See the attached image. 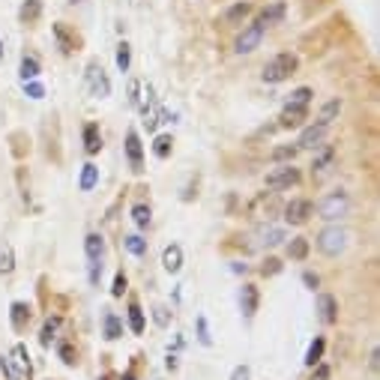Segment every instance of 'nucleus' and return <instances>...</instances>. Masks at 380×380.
Listing matches in <instances>:
<instances>
[{
	"label": "nucleus",
	"mask_w": 380,
	"mask_h": 380,
	"mask_svg": "<svg viewBox=\"0 0 380 380\" xmlns=\"http://www.w3.org/2000/svg\"><path fill=\"white\" fill-rule=\"evenodd\" d=\"M296 66H300V60H296V54L291 51H282V54H276L273 60L264 66V78L267 84H282V81H287L296 72Z\"/></svg>",
	"instance_id": "obj_1"
},
{
	"label": "nucleus",
	"mask_w": 380,
	"mask_h": 380,
	"mask_svg": "<svg viewBox=\"0 0 380 380\" xmlns=\"http://www.w3.org/2000/svg\"><path fill=\"white\" fill-rule=\"evenodd\" d=\"M345 246H348V231L341 225H330V228H323L318 234V249L327 258H339L345 251Z\"/></svg>",
	"instance_id": "obj_2"
},
{
	"label": "nucleus",
	"mask_w": 380,
	"mask_h": 380,
	"mask_svg": "<svg viewBox=\"0 0 380 380\" xmlns=\"http://www.w3.org/2000/svg\"><path fill=\"white\" fill-rule=\"evenodd\" d=\"M348 210H350V198H348V192H330V195L318 204L321 219H327V222H339V219H345Z\"/></svg>",
	"instance_id": "obj_3"
},
{
	"label": "nucleus",
	"mask_w": 380,
	"mask_h": 380,
	"mask_svg": "<svg viewBox=\"0 0 380 380\" xmlns=\"http://www.w3.org/2000/svg\"><path fill=\"white\" fill-rule=\"evenodd\" d=\"M9 365H12V377L15 380H30L33 377V363H30V354H27L24 345H15L12 348Z\"/></svg>",
	"instance_id": "obj_4"
},
{
	"label": "nucleus",
	"mask_w": 380,
	"mask_h": 380,
	"mask_svg": "<svg viewBox=\"0 0 380 380\" xmlns=\"http://www.w3.org/2000/svg\"><path fill=\"white\" fill-rule=\"evenodd\" d=\"M87 84H90V93L96 99H105L111 93V81H108V72L99 66V63H90L87 66Z\"/></svg>",
	"instance_id": "obj_5"
},
{
	"label": "nucleus",
	"mask_w": 380,
	"mask_h": 380,
	"mask_svg": "<svg viewBox=\"0 0 380 380\" xmlns=\"http://www.w3.org/2000/svg\"><path fill=\"white\" fill-rule=\"evenodd\" d=\"M264 33H267V30H264L260 24L246 27V30H243V33L237 36V42H234V51H237V54H251L260 42H264Z\"/></svg>",
	"instance_id": "obj_6"
},
{
	"label": "nucleus",
	"mask_w": 380,
	"mask_h": 380,
	"mask_svg": "<svg viewBox=\"0 0 380 380\" xmlns=\"http://www.w3.org/2000/svg\"><path fill=\"white\" fill-rule=\"evenodd\" d=\"M296 180H300V171L291 168V162H287V165L276 168V171H269L264 183H267V189H287V186H294Z\"/></svg>",
	"instance_id": "obj_7"
},
{
	"label": "nucleus",
	"mask_w": 380,
	"mask_h": 380,
	"mask_svg": "<svg viewBox=\"0 0 380 380\" xmlns=\"http://www.w3.org/2000/svg\"><path fill=\"white\" fill-rule=\"evenodd\" d=\"M312 213H314L312 201H305V198H294V201L285 207V222L287 225H305Z\"/></svg>",
	"instance_id": "obj_8"
},
{
	"label": "nucleus",
	"mask_w": 380,
	"mask_h": 380,
	"mask_svg": "<svg viewBox=\"0 0 380 380\" xmlns=\"http://www.w3.org/2000/svg\"><path fill=\"white\" fill-rule=\"evenodd\" d=\"M303 120H309V105L287 102L282 108V114H278V126H282V129H296V126H303Z\"/></svg>",
	"instance_id": "obj_9"
},
{
	"label": "nucleus",
	"mask_w": 380,
	"mask_h": 380,
	"mask_svg": "<svg viewBox=\"0 0 380 380\" xmlns=\"http://www.w3.org/2000/svg\"><path fill=\"white\" fill-rule=\"evenodd\" d=\"M126 156H129L132 171H144V144L135 129L126 132Z\"/></svg>",
	"instance_id": "obj_10"
},
{
	"label": "nucleus",
	"mask_w": 380,
	"mask_h": 380,
	"mask_svg": "<svg viewBox=\"0 0 380 380\" xmlns=\"http://www.w3.org/2000/svg\"><path fill=\"white\" fill-rule=\"evenodd\" d=\"M258 305H260L258 287H255V285H243V291H240V312H243V318H246V321L255 318Z\"/></svg>",
	"instance_id": "obj_11"
},
{
	"label": "nucleus",
	"mask_w": 380,
	"mask_h": 380,
	"mask_svg": "<svg viewBox=\"0 0 380 380\" xmlns=\"http://www.w3.org/2000/svg\"><path fill=\"white\" fill-rule=\"evenodd\" d=\"M318 318H321V323H327V327H332V323L339 321V300L332 294L318 296Z\"/></svg>",
	"instance_id": "obj_12"
},
{
	"label": "nucleus",
	"mask_w": 380,
	"mask_h": 380,
	"mask_svg": "<svg viewBox=\"0 0 380 380\" xmlns=\"http://www.w3.org/2000/svg\"><path fill=\"white\" fill-rule=\"evenodd\" d=\"M323 135H327V126H309L303 135H300V141H296V147L300 150H318L323 147Z\"/></svg>",
	"instance_id": "obj_13"
},
{
	"label": "nucleus",
	"mask_w": 380,
	"mask_h": 380,
	"mask_svg": "<svg viewBox=\"0 0 380 380\" xmlns=\"http://www.w3.org/2000/svg\"><path fill=\"white\" fill-rule=\"evenodd\" d=\"M54 39H57V48H60L63 54H72V51H75V45H78V36L72 33L63 21L54 24Z\"/></svg>",
	"instance_id": "obj_14"
},
{
	"label": "nucleus",
	"mask_w": 380,
	"mask_h": 380,
	"mask_svg": "<svg viewBox=\"0 0 380 380\" xmlns=\"http://www.w3.org/2000/svg\"><path fill=\"white\" fill-rule=\"evenodd\" d=\"M332 162H336V150H332V147H323L321 156L312 162V177H314V180H323V177L330 174Z\"/></svg>",
	"instance_id": "obj_15"
},
{
	"label": "nucleus",
	"mask_w": 380,
	"mask_h": 380,
	"mask_svg": "<svg viewBox=\"0 0 380 380\" xmlns=\"http://www.w3.org/2000/svg\"><path fill=\"white\" fill-rule=\"evenodd\" d=\"M81 135H84V153L87 156H96V153L102 150V132H99V123H87Z\"/></svg>",
	"instance_id": "obj_16"
},
{
	"label": "nucleus",
	"mask_w": 380,
	"mask_h": 380,
	"mask_svg": "<svg viewBox=\"0 0 380 380\" xmlns=\"http://www.w3.org/2000/svg\"><path fill=\"white\" fill-rule=\"evenodd\" d=\"M9 321H12L15 332H24L27 323H30V305H27V303H12V309H9Z\"/></svg>",
	"instance_id": "obj_17"
},
{
	"label": "nucleus",
	"mask_w": 380,
	"mask_h": 380,
	"mask_svg": "<svg viewBox=\"0 0 380 380\" xmlns=\"http://www.w3.org/2000/svg\"><path fill=\"white\" fill-rule=\"evenodd\" d=\"M42 15V0H24L21 9H18V21L21 24H36Z\"/></svg>",
	"instance_id": "obj_18"
},
{
	"label": "nucleus",
	"mask_w": 380,
	"mask_h": 380,
	"mask_svg": "<svg viewBox=\"0 0 380 380\" xmlns=\"http://www.w3.org/2000/svg\"><path fill=\"white\" fill-rule=\"evenodd\" d=\"M60 323H63V318H60V314H51V318L42 323V330H39V345H42V348H51V341L57 339V330H60Z\"/></svg>",
	"instance_id": "obj_19"
},
{
	"label": "nucleus",
	"mask_w": 380,
	"mask_h": 380,
	"mask_svg": "<svg viewBox=\"0 0 380 380\" xmlns=\"http://www.w3.org/2000/svg\"><path fill=\"white\" fill-rule=\"evenodd\" d=\"M162 267H165L168 273H180V267H183V249H180L177 243L162 251Z\"/></svg>",
	"instance_id": "obj_20"
},
{
	"label": "nucleus",
	"mask_w": 380,
	"mask_h": 380,
	"mask_svg": "<svg viewBox=\"0 0 380 380\" xmlns=\"http://www.w3.org/2000/svg\"><path fill=\"white\" fill-rule=\"evenodd\" d=\"M102 332H105L108 341H117V339L123 336V321L117 318L114 312H105V318H102Z\"/></svg>",
	"instance_id": "obj_21"
},
{
	"label": "nucleus",
	"mask_w": 380,
	"mask_h": 380,
	"mask_svg": "<svg viewBox=\"0 0 380 380\" xmlns=\"http://www.w3.org/2000/svg\"><path fill=\"white\" fill-rule=\"evenodd\" d=\"M84 251H87V260H102V251H105L102 234H87V237H84Z\"/></svg>",
	"instance_id": "obj_22"
},
{
	"label": "nucleus",
	"mask_w": 380,
	"mask_h": 380,
	"mask_svg": "<svg viewBox=\"0 0 380 380\" xmlns=\"http://www.w3.org/2000/svg\"><path fill=\"white\" fill-rule=\"evenodd\" d=\"M282 18H285V3H273V6H267L264 12L258 15V21H255V24H260V27H264V30H267L269 24H278V21H282Z\"/></svg>",
	"instance_id": "obj_23"
},
{
	"label": "nucleus",
	"mask_w": 380,
	"mask_h": 380,
	"mask_svg": "<svg viewBox=\"0 0 380 380\" xmlns=\"http://www.w3.org/2000/svg\"><path fill=\"white\" fill-rule=\"evenodd\" d=\"M15 273V251L6 240H0V276H12Z\"/></svg>",
	"instance_id": "obj_24"
},
{
	"label": "nucleus",
	"mask_w": 380,
	"mask_h": 380,
	"mask_svg": "<svg viewBox=\"0 0 380 380\" xmlns=\"http://www.w3.org/2000/svg\"><path fill=\"white\" fill-rule=\"evenodd\" d=\"M96 183H99V168L93 165V162H87V165L81 168L78 189H81V192H90V189H96Z\"/></svg>",
	"instance_id": "obj_25"
},
{
	"label": "nucleus",
	"mask_w": 380,
	"mask_h": 380,
	"mask_svg": "<svg viewBox=\"0 0 380 380\" xmlns=\"http://www.w3.org/2000/svg\"><path fill=\"white\" fill-rule=\"evenodd\" d=\"M18 75H21V81H33L39 75V60H36L33 54H24L21 63H18Z\"/></svg>",
	"instance_id": "obj_26"
},
{
	"label": "nucleus",
	"mask_w": 380,
	"mask_h": 380,
	"mask_svg": "<svg viewBox=\"0 0 380 380\" xmlns=\"http://www.w3.org/2000/svg\"><path fill=\"white\" fill-rule=\"evenodd\" d=\"M323 350H327V339L323 336H314V341L309 345V350H305V365H318L323 359Z\"/></svg>",
	"instance_id": "obj_27"
},
{
	"label": "nucleus",
	"mask_w": 380,
	"mask_h": 380,
	"mask_svg": "<svg viewBox=\"0 0 380 380\" xmlns=\"http://www.w3.org/2000/svg\"><path fill=\"white\" fill-rule=\"evenodd\" d=\"M339 114H341V99H330V102H323V108H321L318 123H321V126H330Z\"/></svg>",
	"instance_id": "obj_28"
},
{
	"label": "nucleus",
	"mask_w": 380,
	"mask_h": 380,
	"mask_svg": "<svg viewBox=\"0 0 380 380\" xmlns=\"http://www.w3.org/2000/svg\"><path fill=\"white\" fill-rule=\"evenodd\" d=\"M132 222L138 225L141 231H147V228H150V222H153V210H150V204H135V207H132Z\"/></svg>",
	"instance_id": "obj_29"
},
{
	"label": "nucleus",
	"mask_w": 380,
	"mask_h": 380,
	"mask_svg": "<svg viewBox=\"0 0 380 380\" xmlns=\"http://www.w3.org/2000/svg\"><path fill=\"white\" fill-rule=\"evenodd\" d=\"M123 246H126V251H129V255H135V258H144V255H147V240L138 237V234H129V237H123Z\"/></svg>",
	"instance_id": "obj_30"
},
{
	"label": "nucleus",
	"mask_w": 380,
	"mask_h": 380,
	"mask_svg": "<svg viewBox=\"0 0 380 380\" xmlns=\"http://www.w3.org/2000/svg\"><path fill=\"white\" fill-rule=\"evenodd\" d=\"M144 327H147V323H144V312H141V305L132 300L129 303V330L135 332V336H141Z\"/></svg>",
	"instance_id": "obj_31"
},
{
	"label": "nucleus",
	"mask_w": 380,
	"mask_h": 380,
	"mask_svg": "<svg viewBox=\"0 0 380 380\" xmlns=\"http://www.w3.org/2000/svg\"><path fill=\"white\" fill-rule=\"evenodd\" d=\"M287 255H291L294 260H305V258H309V240L294 237L291 243H287Z\"/></svg>",
	"instance_id": "obj_32"
},
{
	"label": "nucleus",
	"mask_w": 380,
	"mask_h": 380,
	"mask_svg": "<svg viewBox=\"0 0 380 380\" xmlns=\"http://www.w3.org/2000/svg\"><path fill=\"white\" fill-rule=\"evenodd\" d=\"M171 147H174V138H171V135H156V141H153V156H156V159H168L171 156Z\"/></svg>",
	"instance_id": "obj_33"
},
{
	"label": "nucleus",
	"mask_w": 380,
	"mask_h": 380,
	"mask_svg": "<svg viewBox=\"0 0 380 380\" xmlns=\"http://www.w3.org/2000/svg\"><path fill=\"white\" fill-rule=\"evenodd\" d=\"M249 12H251V3H246V0H243V3H234L228 12H225V21H228V24H240Z\"/></svg>",
	"instance_id": "obj_34"
},
{
	"label": "nucleus",
	"mask_w": 380,
	"mask_h": 380,
	"mask_svg": "<svg viewBox=\"0 0 380 380\" xmlns=\"http://www.w3.org/2000/svg\"><path fill=\"white\" fill-rule=\"evenodd\" d=\"M129 63H132V48H129V42H120L117 45V69L129 72Z\"/></svg>",
	"instance_id": "obj_35"
},
{
	"label": "nucleus",
	"mask_w": 380,
	"mask_h": 380,
	"mask_svg": "<svg viewBox=\"0 0 380 380\" xmlns=\"http://www.w3.org/2000/svg\"><path fill=\"white\" fill-rule=\"evenodd\" d=\"M296 153H300V147H296V144H282V147L273 150V162H294Z\"/></svg>",
	"instance_id": "obj_36"
},
{
	"label": "nucleus",
	"mask_w": 380,
	"mask_h": 380,
	"mask_svg": "<svg viewBox=\"0 0 380 380\" xmlns=\"http://www.w3.org/2000/svg\"><path fill=\"white\" fill-rule=\"evenodd\" d=\"M57 354H60V359H63L66 365H75V363H78V350L72 348V341H60V345H57Z\"/></svg>",
	"instance_id": "obj_37"
},
{
	"label": "nucleus",
	"mask_w": 380,
	"mask_h": 380,
	"mask_svg": "<svg viewBox=\"0 0 380 380\" xmlns=\"http://www.w3.org/2000/svg\"><path fill=\"white\" fill-rule=\"evenodd\" d=\"M312 96H314V93H312V87H296L287 102H291V105H309V102H312Z\"/></svg>",
	"instance_id": "obj_38"
},
{
	"label": "nucleus",
	"mask_w": 380,
	"mask_h": 380,
	"mask_svg": "<svg viewBox=\"0 0 380 380\" xmlns=\"http://www.w3.org/2000/svg\"><path fill=\"white\" fill-rule=\"evenodd\" d=\"M260 237H264V240H260L264 246H278V243L285 240V231H282V228H267L264 234H260Z\"/></svg>",
	"instance_id": "obj_39"
},
{
	"label": "nucleus",
	"mask_w": 380,
	"mask_h": 380,
	"mask_svg": "<svg viewBox=\"0 0 380 380\" xmlns=\"http://www.w3.org/2000/svg\"><path fill=\"white\" fill-rule=\"evenodd\" d=\"M153 321H156V327H171V309H165V305H156L153 309Z\"/></svg>",
	"instance_id": "obj_40"
},
{
	"label": "nucleus",
	"mask_w": 380,
	"mask_h": 380,
	"mask_svg": "<svg viewBox=\"0 0 380 380\" xmlns=\"http://www.w3.org/2000/svg\"><path fill=\"white\" fill-rule=\"evenodd\" d=\"M126 285H129V282H126V273L120 269V273L114 276V285H111V296H114V300H120V296L126 294Z\"/></svg>",
	"instance_id": "obj_41"
},
{
	"label": "nucleus",
	"mask_w": 380,
	"mask_h": 380,
	"mask_svg": "<svg viewBox=\"0 0 380 380\" xmlns=\"http://www.w3.org/2000/svg\"><path fill=\"white\" fill-rule=\"evenodd\" d=\"M198 341H201L204 348H210L213 345V339H210V330H207V318L201 314V318H198Z\"/></svg>",
	"instance_id": "obj_42"
},
{
	"label": "nucleus",
	"mask_w": 380,
	"mask_h": 380,
	"mask_svg": "<svg viewBox=\"0 0 380 380\" xmlns=\"http://www.w3.org/2000/svg\"><path fill=\"white\" fill-rule=\"evenodd\" d=\"M276 273H282V260H278V258H267L264 267H260V276H276Z\"/></svg>",
	"instance_id": "obj_43"
},
{
	"label": "nucleus",
	"mask_w": 380,
	"mask_h": 380,
	"mask_svg": "<svg viewBox=\"0 0 380 380\" xmlns=\"http://www.w3.org/2000/svg\"><path fill=\"white\" fill-rule=\"evenodd\" d=\"M24 90H27V96H30V99H42L45 96V87L36 84V81H24Z\"/></svg>",
	"instance_id": "obj_44"
},
{
	"label": "nucleus",
	"mask_w": 380,
	"mask_h": 380,
	"mask_svg": "<svg viewBox=\"0 0 380 380\" xmlns=\"http://www.w3.org/2000/svg\"><path fill=\"white\" fill-rule=\"evenodd\" d=\"M303 282H305L309 291H318V287H321V278H318V273H312V269H305V273H303Z\"/></svg>",
	"instance_id": "obj_45"
},
{
	"label": "nucleus",
	"mask_w": 380,
	"mask_h": 380,
	"mask_svg": "<svg viewBox=\"0 0 380 380\" xmlns=\"http://www.w3.org/2000/svg\"><path fill=\"white\" fill-rule=\"evenodd\" d=\"M99 276H102V264H99V260H90V285H96Z\"/></svg>",
	"instance_id": "obj_46"
},
{
	"label": "nucleus",
	"mask_w": 380,
	"mask_h": 380,
	"mask_svg": "<svg viewBox=\"0 0 380 380\" xmlns=\"http://www.w3.org/2000/svg\"><path fill=\"white\" fill-rule=\"evenodd\" d=\"M231 380H249V365H237V368H234Z\"/></svg>",
	"instance_id": "obj_47"
},
{
	"label": "nucleus",
	"mask_w": 380,
	"mask_h": 380,
	"mask_svg": "<svg viewBox=\"0 0 380 380\" xmlns=\"http://www.w3.org/2000/svg\"><path fill=\"white\" fill-rule=\"evenodd\" d=\"M0 372H3L9 380H15L12 377V365H9V357H3V354H0Z\"/></svg>",
	"instance_id": "obj_48"
},
{
	"label": "nucleus",
	"mask_w": 380,
	"mask_h": 380,
	"mask_svg": "<svg viewBox=\"0 0 380 380\" xmlns=\"http://www.w3.org/2000/svg\"><path fill=\"white\" fill-rule=\"evenodd\" d=\"M312 380H330V365L318 363V372H314V377H312Z\"/></svg>",
	"instance_id": "obj_49"
},
{
	"label": "nucleus",
	"mask_w": 380,
	"mask_h": 380,
	"mask_svg": "<svg viewBox=\"0 0 380 380\" xmlns=\"http://www.w3.org/2000/svg\"><path fill=\"white\" fill-rule=\"evenodd\" d=\"M377 359H380V350L374 348V350H372V357H368V368H372V372H377V365H380Z\"/></svg>",
	"instance_id": "obj_50"
},
{
	"label": "nucleus",
	"mask_w": 380,
	"mask_h": 380,
	"mask_svg": "<svg viewBox=\"0 0 380 380\" xmlns=\"http://www.w3.org/2000/svg\"><path fill=\"white\" fill-rule=\"evenodd\" d=\"M165 365H168V372H177V357H174V354H168Z\"/></svg>",
	"instance_id": "obj_51"
},
{
	"label": "nucleus",
	"mask_w": 380,
	"mask_h": 380,
	"mask_svg": "<svg viewBox=\"0 0 380 380\" xmlns=\"http://www.w3.org/2000/svg\"><path fill=\"white\" fill-rule=\"evenodd\" d=\"M123 380H135V374H132V372H129V374H123Z\"/></svg>",
	"instance_id": "obj_52"
},
{
	"label": "nucleus",
	"mask_w": 380,
	"mask_h": 380,
	"mask_svg": "<svg viewBox=\"0 0 380 380\" xmlns=\"http://www.w3.org/2000/svg\"><path fill=\"white\" fill-rule=\"evenodd\" d=\"M69 3H84V0H69Z\"/></svg>",
	"instance_id": "obj_53"
},
{
	"label": "nucleus",
	"mask_w": 380,
	"mask_h": 380,
	"mask_svg": "<svg viewBox=\"0 0 380 380\" xmlns=\"http://www.w3.org/2000/svg\"><path fill=\"white\" fill-rule=\"evenodd\" d=\"M0 57H3V45H0Z\"/></svg>",
	"instance_id": "obj_54"
}]
</instances>
